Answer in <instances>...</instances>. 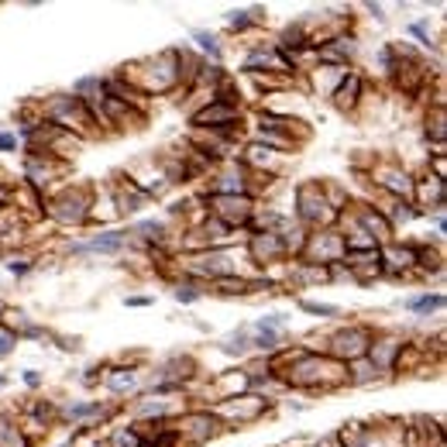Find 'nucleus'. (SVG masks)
Listing matches in <instances>:
<instances>
[{"instance_id":"f257e3e1","label":"nucleus","mask_w":447,"mask_h":447,"mask_svg":"<svg viewBox=\"0 0 447 447\" xmlns=\"http://www.w3.org/2000/svg\"><path fill=\"white\" fill-rule=\"evenodd\" d=\"M89 248H93V251H117V248H121V234H103V237L89 241Z\"/></svg>"},{"instance_id":"f03ea898","label":"nucleus","mask_w":447,"mask_h":447,"mask_svg":"<svg viewBox=\"0 0 447 447\" xmlns=\"http://www.w3.org/2000/svg\"><path fill=\"white\" fill-rule=\"evenodd\" d=\"M437 303H441L437 296H434V299H430V296H423V299H413L409 306H413V310H430V306H437Z\"/></svg>"},{"instance_id":"7ed1b4c3","label":"nucleus","mask_w":447,"mask_h":447,"mask_svg":"<svg viewBox=\"0 0 447 447\" xmlns=\"http://www.w3.org/2000/svg\"><path fill=\"white\" fill-rule=\"evenodd\" d=\"M196 38H200V45H203V48H210V52L217 55V45H214V38H210V35H203V31H200Z\"/></svg>"}]
</instances>
